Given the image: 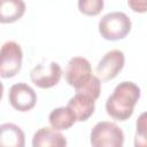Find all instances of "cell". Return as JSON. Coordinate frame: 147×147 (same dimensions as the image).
Returning a JSON list of instances; mask_svg holds the SVG:
<instances>
[{"label": "cell", "instance_id": "16", "mask_svg": "<svg viewBox=\"0 0 147 147\" xmlns=\"http://www.w3.org/2000/svg\"><path fill=\"white\" fill-rule=\"evenodd\" d=\"M129 7L136 13L147 11V0H127Z\"/></svg>", "mask_w": 147, "mask_h": 147}, {"label": "cell", "instance_id": "9", "mask_svg": "<svg viewBox=\"0 0 147 147\" xmlns=\"http://www.w3.org/2000/svg\"><path fill=\"white\" fill-rule=\"evenodd\" d=\"M68 107L74 111L78 122L87 121L94 113L95 100L84 93H76L68 102Z\"/></svg>", "mask_w": 147, "mask_h": 147}, {"label": "cell", "instance_id": "5", "mask_svg": "<svg viewBox=\"0 0 147 147\" xmlns=\"http://www.w3.org/2000/svg\"><path fill=\"white\" fill-rule=\"evenodd\" d=\"M23 53L21 46L15 41H7L0 52V75L2 78L14 77L22 67Z\"/></svg>", "mask_w": 147, "mask_h": 147}, {"label": "cell", "instance_id": "3", "mask_svg": "<svg viewBox=\"0 0 147 147\" xmlns=\"http://www.w3.org/2000/svg\"><path fill=\"white\" fill-rule=\"evenodd\" d=\"M132 26L129 16L122 11L106 14L99 22V32L107 40H119L127 36Z\"/></svg>", "mask_w": 147, "mask_h": 147}, {"label": "cell", "instance_id": "2", "mask_svg": "<svg viewBox=\"0 0 147 147\" xmlns=\"http://www.w3.org/2000/svg\"><path fill=\"white\" fill-rule=\"evenodd\" d=\"M140 98V88L132 82L119 83L106 101L107 114L116 121L129 119Z\"/></svg>", "mask_w": 147, "mask_h": 147}, {"label": "cell", "instance_id": "15", "mask_svg": "<svg viewBox=\"0 0 147 147\" xmlns=\"http://www.w3.org/2000/svg\"><path fill=\"white\" fill-rule=\"evenodd\" d=\"M78 9L87 16H96L103 9V0H78Z\"/></svg>", "mask_w": 147, "mask_h": 147}, {"label": "cell", "instance_id": "12", "mask_svg": "<svg viewBox=\"0 0 147 147\" xmlns=\"http://www.w3.org/2000/svg\"><path fill=\"white\" fill-rule=\"evenodd\" d=\"M0 144L9 147H23L25 144L24 132L13 123H5L0 126Z\"/></svg>", "mask_w": 147, "mask_h": 147}, {"label": "cell", "instance_id": "1", "mask_svg": "<svg viewBox=\"0 0 147 147\" xmlns=\"http://www.w3.org/2000/svg\"><path fill=\"white\" fill-rule=\"evenodd\" d=\"M67 83L76 90V93H84L96 100L101 92V82L98 76L92 75L90 62L82 56L70 59L64 71Z\"/></svg>", "mask_w": 147, "mask_h": 147}, {"label": "cell", "instance_id": "8", "mask_svg": "<svg viewBox=\"0 0 147 147\" xmlns=\"http://www.w3.org/2000/svg\"><path fill=\"white\" fill-rule=\"evenodd\" d=\"M8 100L14 109L18 111H29L36 106L37 94L28 84L17 83L10 86Z\"/></svg>", "mask_w": 147, "mask_h": 147}, {"label": "cell", "instance_id": "7", "mask_svg": "<svg viewBox=\"0 0 147 147\" xmlns=\"http://www.w3.org/2000/svg\"><path fill=\"white\" fill-rule=\"evenodd\" d=\"M62 76V69L57 62L52 61L49 64H38L30 71L32 83L40 88H51L55 86Z\"/></svg>", "mask_w": 147, "mask_h": 147}, {"label": "cell", "instance_id": "11", "mask_svg": "<svg viewBox=\"0 0 147 147\" xmlns=\"http://www.w3.org/2000/svg\"><path fill=\"white\" fill-rule=\"evenodd\" d=\"M25 13L23 0H0V22L13 23L20 20Z\"/></svg>", "mask_w": 147, "mask_h": 147}, {"label": "cell", "instance_id": "14", "mask_svg": "<svg viewBox=\"0 0 147 147\" xmlns=\"http://www.w3.org/2000/svg\"><path fill=\"white\" fill-rule=\"evenodd\" d=\"M136 147H147V111L141 113L136 122Z\"/></svg>", "mask_w": 147, "mask_h": 147}, {"label": "cell", "instance_id": "13", "mask_svg": "<svg viewBox=\"0 0 147 147\" xmlns=\"http://www.w3.org/2000/svg\"><path fill=\"white\" fill-rule=\"evenodd\" d=\"M48 121L52 127L61 131V130L70 129L77 122V118L74 111L67 106V107H60L52 110V113L48 116Z\"/></svg>", "mask_w": 147, "mask_h": 147}, {"label": "cell", "instance_id": "6", "mask_svg": "<svg viewBox=\"0 0 147 147\" xmlns=\"http://www.w3.org/2000/svg\"><path fill=\"white\" fill-rule=\"evenodd\" d=\"M124 62L125 56L122 51L113 49L107 52L96 65L98 77L103 82L114 79L123 69Z\"/></svg>", "mask_w": 147, "mask_h": 147}, {"label": "cell", "instance_id": "10", "mask_svg": "<svg viewBox=\"0 0 147 147\" xmlns=\"http://www.w3.org/2000/svg\"><path fill=\"white\" fill-rule=\"evenodd\" d=\"M33 147H64L67 146V140L59 130L54 127H41L39 129L32 138Z\"/></svg>", "mask_w": 147, "mask_h": 147}, {"label": "cell", "instance_id": "4", "mask_svg": "<svg viewBox=\"0 0 147 147\" xmlns=\"http://www.w3.org/2000/svg\"><path fill=\"white\" fill-rule=\"evenodd\" d=\"M90 142L93 147H122L124 133L115 123L102 121L92 129Z\"/></svg>", "mask_w": 147, "mask_h": 147}]
</instances>
